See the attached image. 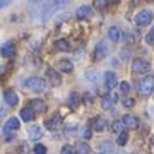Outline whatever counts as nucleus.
<instances>
[{"mask_svg":"<svg viewBox=\"0 0 154 154\" xmlns=\"http://www.w3.org/2000/svg\"><path fill=\"white\" fill-rule=\"evenodd\" d=\"M152 146H154V137H152Z\"/></svg>","mask_w":154,"mask_h":154,"instance_id":"nucleus-36","label":"nucleus"},{"mask_svg":"<svg viewBox=\"0 0 154 154\" xmlns=\"http://www.w3.org/2000/svg\"><path fill=\"white\" fill-rule=\"evenodd\" d=\"M152 11H149V9H142V11L137 12V16H135V24H137L139 28H144V26H147L152 22Z\"/></svg>","mask_w":154,"mask_h":154,"instance_id":"nucleus-3","label":"nucleus"},{"mask_svg":"<svg viewBox=\"0 0 154 154\" xmlns=\"http://www.w3.org/2000/svg\"><path fill=\"white\" fill-rule=\"evenodd\" d=\"M19 127H21V122H19V118L12 116V118H9V120L5 122V125H4V132H5V134H9V132H16Z\"/></svg>","mask_w":154,"mask_h":154,"instance_id":"nucleus-9","label":"nucleus"},{"mask_svg":"<svg viewBox=\"0 0 154 154\" xmlns=\"http://www.w3.org/2000/svg\"><path fill=\"white\" fill-rule=\"evenodd\" d=\"M33 151H34V154H46V152H48L46 146H43V144H36Z\"/></svg>","mask_w":154,"mask_h":154,"instance_id":"nucleus-27","label":"nucleus"},{"mask_svg":"<svg viewBox=\"0 0 154 154\" xmlns=\"http://www.w3.org/2000/svg\"><path fill=\"white\" fill-rule=\"evenodd\" d=\"M21 118L24 122H28V123L29 122H33L34 120V111L31 110V108H22L21 110Z\"/></svg>","mask_w":154,"mask_h":154,"instance_id":"nucleus-23","label":"nucleus"},{"mask_svg":"<svg viewBox=\"0 0 154 154\" xmlns=\"http://www.w3.org/2000/svg\"><path fill=\"white\" fill-rule=\"evenodd\" d=\"M2 55L4 57H14L16 55V45L14 43H5L4 46H2Z\"/></svg>","mask_w":154,"mask_h":154,"instance_id":"nucleus-19","label":"nucleus"},{"mask_svg":"<svg viewBox=\"0 0 154 154\" xmlns=\"http://www.w3.org/2000/svg\"><path fill=\"white\" fill-rule=\"evenodd\" d=\"M55 50L57 51H69V50H70V43H69L67 39H63V38L57 39L55 41Z\"/></svg>","mask_w":154,"mask_h":154,"instance_id":"nucleus-21","label":"nucleus"},{"mask_svg":"<svg viewBox=\"0 0 154 154\" xmlns=\"http://www.w3.org/2000/svg\"><path fill=\"white\" fill-rule=\"evenodd\" d=\"M46 77H48V82L51 84V86H60L62 84V77L55 69H48V70H46Z\"/></svg>","mask_w":154,"mask_h":154,"instance_id":"nucleus-10","label":"nucleus"},{"mask_svg":"<svg viewBox=\"0 0 154 154\" xmlns=\"http://www.w3.org/2000/svg\"><path fill=\"white\" fill-rule=\"evenodd\" d=\"M105 84H106V88H108V89H113V88H116V86H120V82H118V79H116L115 72H111V70L106 72V74H105Z\"/></svg>","mask_w":154,"mask_h":154,"instance_id":"nucleus-8","label":"nucleus"},{"mask_svg":"<svg viewBox=\"0 0 154 154\" xmlns=\"http://www.w3.org/2000/svg\"><path fill=\"white\" fill-rule=\"evenodd\" d=\"M75 130H77V127H75V125H72V127H67V128H65V134H67V135H70V134H74Z\"/></svg>","mask_w":154,"mask_h":154,"instance_id":"nucleus-32","label":"nucleus"},{"mask_svg":"<svg viewBox=\"0 0 154 154\" xmlns=\"http://www.w3.org/2000/svg\"><path fill=\"white\" fill-rule=\"evenodd\" d=\"M4 99H5V103L9 106H16L19 103V96L14 89H5L4 91Z\"/></svg>","mask_w":154,"mask_h":154,"instance_id":"nucleus-6","label":"nucleus"},{"mask_svg":"<svg viewBox=\"0 0 154 154\" xmlns=\"http://www.w3.org/2000/svg\"><path fill=\"white\" fill-rule=\"evenodd\" d=\"M132 72L135 74H147L149 72V62L144 58H135L132 62Z\"/></svg>","mask_w":154,"mask_h":154,"instance_id":"nucleus-4","label":"nucleus"},{"mask_svg":"<svg viewBox=\"0 0 154 154\" xmlns=\"http://www.w3.org/2000/svg\"><path fill=\"white\" fill-rule=\"evenodd\" d=\"M93 130L94 132H103L106 128V125H108V122L103 118V116H96V118H93Z\"/></svg>","mask_w":154,"mask_h":154,"instance_id":"nucleus-14","label":"nucleus"},{"mask_svg":"<svg viewBox=\"0 0 154 154\" xmlns=\"http://www.w3.org/2000/svg\"><path fill=\"white\" fill-rule=\"evenodd\" d=\"M75 151L79 154H91V147L86 142H77L75 144Z\"/></svg>","mask_w":154,"mask_h":154,"instance_id":"nucleus-25","label":"nucleus"},{"mask_svg":"<svg viewBox=\"0 0 154 154\" xmlns=\"http://www.w3.org/2000/svg\"><path fill=\"white\" fill-rule=\"evenodd\" d=\"M84 98H86L88 103H93V94H91V93H86V94H84Z\"/></svg>","mask_w":154,"mask_h":154,"instance_id":"nucleus-34","label":"nucleus"},{"mask_svg":"<svg viewBox=\"0 0 154 154\" xmlns=\"http://www.w3.org/2000/svg\"><path fill=\"white\" fill-rule=\"evenodd\" d=\"M127 142H128V134H127V132L120 134L118 139H116V144H118V146H125Z\"/></svg>","mask_w":154,"mask_h":154,"instance_id":"nucleus-26","label":"nucleus"},{"mask_svg":"<svg viewBox=\"0 0 154 154\" xmlns=\"http://www.w3.org/2000/svg\"><path fill=\"white\" fill-rule=\"evenodd\" d=\"M108 38L111 39V43H118L122 38H123V33H122L120 28H116V26H111L108 29Z\"/></svg>","mask_w":154,"mask_h":154,"instance_id":"nucleus-12","label":"nucleus"},{"mask_svg":"<svg viewBox=\"0 0 154 154\" xmlns=\"http://www.w3.org/2000/svg\"><path fill=\"white\" fill-rule=\"evenodd\" d=\"M91 14H93V9H91L89 5H81L75 11V16L79 17V19H88Z\"/></svg>","mask_w":154,"mask_h":154,"instance_id":"nucleus-17","label":"nucleus"},{"mask_svg":"<svg viewBox=\"0 0 154 154\" xmlns=\"http://www.w3.org/2000/svg\"><path fill=\"white\" fill-rule=\"evenodd\" d=\"M29 108L33 111H45L46 110V105H45L41 99H33V101L29 103Z\"/></svg>","mask_w":154,"mask_h":154,"instance_id":"nucleus-22","label":"nucleus"},{"mask_svg":"<svg viewBox=\"0 0 154 154\" xmlns=\"http://www.w3.org/2000/svg\"><path fill=\"white\" fill-rule=\"evenodd\" d=\"M74 151H75V147H72L70 144H65V146L62 147L60 154H74Z\"/></svg>","mask_w":154,"mask_h":154,"instance_id":"nucleus-29","label":"nucleus"},{"mask_svg":"<svg viewBox=\"0 0 154 154\" xmlns=\"http://www.w3.org/2000/svg\"><path fill=\"white\" fill-rule=\"evenodd\" d=\"M152 91H154V77L152 75L144 77L142 81L139 82V94H142V96H151Z\"/></svg>","mask_w":154,"mask_h":154,"instance_id":"nucleus-2","label":"nucleus"},{"mask_svg":"<svg viewBox=\"0 0 154 154\" xmlns=\"http://www.w3.org/2000/svg\"><path fill=\"white\" fill-rule=\"evenodd\" d=\"M120 91L123 94H127L128 91H130V84L127 82V81H123V82H120Z\"/></svg>","mask_w":154,"mask_h":154,"instance_id":"nucleus-31","label":"nucleus"},{"mask_svg":"<svg viewBox=\"0 0 154 154\" xmlns=\"http://www.w3.org/2000/svg\"><path fill=\"white\" fill-rule=\"evenodd\" d=\"M57 70L65 72V74H72L74 72V63L70 60H58L57 62Z\"/></svg>","mask_w":154,"mask_h":154,"instance_id":"nucleus-13","label":"nucleus"},{"mask_svg":"<svg viewBox=\"0 0 154 154\" xmlns=\"http://www.w3.org/2000/svg\"><path fill=\"white\" fill-rule=\"evenodd\" d=\"M98 154H106V152H98Z\"/></svg>","mask_w":154,"mask_h":154,"instance_id":"nucleus-35","label":"nucleus"},{"mask_svg":"<svg viewBox=\"0 0 154 154\" xmlns=\"http://www.w3.org/2000/svg\"><path fill=\"white\" fill-rule=\"evenodd\" d=\"M82 137H84V139H89V137H91V128H86V130H84V132H82Z\"/></svg>","mask_w":154,"mask_h":154,"instance_id":"nucleus-33","label":"nucleus"},{"mask_svg":"<svg viewBox=\"0 0 154 154\" xmlns=\"http://www.w3.org/2000/svg\"><path fill=\"white\" fill-rule=\"evenodd\" d=\"M84 77H86V79H88L91 84H98V82H99V72L94 70V69H89V70H86Z\"/></svg>","mask_w":154,"mask_h":154,"instance_id":"nucleus-18","label":"nucleus"},{"mask_svg":"<svg viewBox=\"0 0 154 154\" xmlns=\"http://www.w3.org/2000/svg\"><path fill=\"white\" fill-rule=\"evenodd\" d=\"M127 127H125V123H123V120H115L113 123H111V132H115V134H123V132H127L125 130Z\"/></svg>","mask_w":154,"mask_h":154,"instance_id":"nucleus-20","label":"nucleus"},{"mask_svg":"<svg viewBox=\"0 0 154 154\" xmlns=\"http://www.w3.org/2000/svg\"><path fill=\"white\" fill-rule=\"evenodd\" d=\"M122 120H123V123H125L127 128H137V127H139V120H137V116L132 115V113H127V115L123 116Z\"/></svg>","mask_w":154,"mask_h":154,"instance_id":"nucleus-15","label":"nucleus"},{"mask_svg":"<svg viewBox=\"0 0 154 154\" xmlns=\"http://www.w3.org/2000/svg\"><path fill=\"white\" fill-rule=\"evenodd\" d=\"M60 125H62V116L60 115H55L53 118H50V120L45 122V127H46L48 130H57Z\"/></svg>","mask_w":154,"mask_h":154,"instance_id":"nucleus-16","label":"nucleus"},{"mask_svg":"<svg viewBox=\"0 0 154 154\" xmlns=\"http://www.w3.org/2000/svg\"><path fill=\"white\" fill-rule=\"evenodd\" d=\"M146 43H147V45H154V26H152V29L147 33V36H146Z\"/></svg>","mask_w":154,"mask_h":154,"instance_id":"nucleus-30","label":"nucleus"},{"mask_svg":"<svg viewBox=\"0 0 154 154\" xmlns=\"http://www.w3.org/2000/svg\"><path fill=\"white\" fill-rule=\"evenodd\" d=\"M24 82H26V88L31 89V91H34V93H41V91L46 89V81L41 79V77H38V75L28 77Z\"/></svg>","mask_w":154,"mask_h":154,"instance_id":"nucleus-1","label":"nucleus"},{"mask_svg":"<svg viewBox=\"0 0 154 154\" xmlns=\"http://www.w3.org/2000/svg\"><path fill=\"white\" fill-rule=\"evenodd\" d=\"M67 103H69V106H72V108H77V105L81 103V98H79V94H77V93H70V94H69V99H67Z\"/></svg>","mask_w":154,"mask_h":154,"instance_id":"nucleus-24","label":"nucleus"},{"mask_svg":"<svg viewBox=\"0 0 154 154\" xmlns=\"http://www.w3.org/2000/svg\"><path fill=\"white\" fill-rule=\"evenodd\" d=\"M122 105H123V108H132V106L135 105V101H134L132 98H127L125 96V98L122 99Z\"/></svg>","mask_w":154,"mask_h":154,"instance_id":"nucleus-28","label":"nucleus"},{"mask_svg":"<svg viewBox=\"0 0 154 154\" xmlns=\"http://www.w3.org/2000/svg\"><path fill=\"white\" fill-rule=\"evenodd\" d=\"M28 137L31 139V140H38V139H41L43 137V128H41L39 125H29Z\"/></svg>","mask_w":154,"mask_h":154,"instance_id":"nucleus-11","label":"nucleus"},{"mask_svg":"<svg viewBox=\"0 0 154 154\" xmlns=\"http://www.w3.org/2000/svg\"><path fill=\"white\" fill-rule=\"evenodd\" d=\"M116 105V94H105L103 98H101V106H103V110L110 111L113 110Z\"/></svg>","mask_w":154,"mask_h":154,"instance_id":"nucleus-5","label":"nucleus"},{"mask_svg":"<svg viewBox=\"0 0 154 154\" xmlns=\"http://www.w3.org/2000/svg\"><path fill=\"white\" fill-rule=\"evenodd\" d=\"M94 57L98 58V60H103L108 57V43L106 41H99L96 50H94Z\"/></svg>","mask_w":154,"mask_h":154,"instance_id":"nucleus-7","label":"nucleus"}]
</instances>
